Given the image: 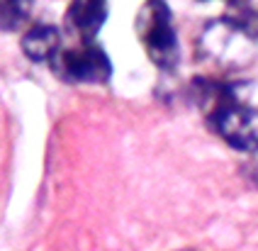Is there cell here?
<instances>
[{"label":"cell","mask_w":258,"mask_h":251,"mask_svg":"<svg viewBox=\"0 0 258 251\" xmlns=\"http://www.w3.org/2000/svg\"><path fill=\"white\" fill-rule=\"evenodd\" d=\"M256 51V37L248 22L239 17H219L202 30L198 39V54L219 69H241Z\"/></svg>","instance_id":"6da1fadb"},{"label":"cell","mask_w":258,"mask_h":251,"mask_svg":"<svg viewBox=\"0 0 258 251\" xmlns=\"http://www.w3.org/2000/svg\"><path fill=\"white\" fill-rule=\"evenodd\" d=\"M207 122L231 149L241 154L258 151V107L231 98L219 110H215Z\"/></svg>","instance_id":"277c9868"},{"label":"cell","mask_w":258,"mask_h":251,"mask_svg":"<svg viewBox=\"0 0 258 251\" xmlns=\"http://www.w3.org/2000/svg\"><path fill=\"white\" fill-rule=\"evenodd\" d=\"M229 8H234V10H244L246 5H248V0H224Z\"/></svg>","instance_id":"ba28073f"},{"label":"cell","mask_w":258,"mask_h":251,"mask_svg":"<svg viewBox=\"0 0 258 251\" xmlns=\"http://www.w3.org/2000/svg\"><path fill=\"white\" fill-rule=\"evenodd\" d=\"M134 30L146 56L161 71H173L180 61V42L173 25V13L166 0H146L139 13Z\"/></svg>","instance_id":"7a4b0ae2"},{"label":"cell","mask_w":258,"mask_h":251,"mask_svg":"<svg viewBox=\"0 0 258 251\" xmlns=\"http://www.w3.org/2000/svg\"><path fill=\"white\" fill-rule=\"evenodd\" d=\"M198 3H205V0H198Z\"/></svg>","instance_id":"9c48e42d"},{"label":"cell","mask_w":258,"mask_h":251,"mask_svg":"<svg viewBox=\"0 0 258 251\" xmlns=\"http://www.w3.org/2000/svg\"><path fill=\"white\" fill-rule=\"evenodd\" d=\"M37 0H0V30L15 32L27 25Z\"/></svg>","instance_id":"52a82bcc"},{"label":"cell","mask_w":258,"mask_h":251,"mask_svg":"<svg viewBox=\"0 0 258 251\" xmlns=\"http://www.w3.org/2000/svg\"><path fill=\"white\" fill-rule=\"evenodd\" d=\"M49 69L58 81L73 86H102L112 78V61L95 42H78L71 49H61Z\"/></svg>","instance_id":"3957f363"},{"label":"cell","mask_w":258,"mask_h":251,"mask_svg":"<svg viewBox=\"0 0 258 251\" xmlns=\"http://www.w3.org/2000/svg\"><path fill=\"white\" fill-rule=\"evenodd\" d=\"M20 49H22V54H25L29 61H34V64H51V59L63 49L61 30L54 27V25H46V22L32 25V27L22 34Z\"/></svg>","instance_id":"8992f818"},{"label":"cell","mask_w":258,"mask_h":251,"mask_svg":"<svg viewBox=\"0 0 258 251\" xmlns=\"http://www.w3.org/2000/svg\"><path fill=\"white\" fill-rule=\"evenodd\" d=\"M110 0H71L66 8V30L78 42H93L107 22Z\"/></svg>","instance_id":"5b68a950"}]
</instances>
